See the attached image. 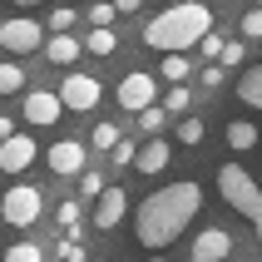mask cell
I'll use <instances>...</instances> for the list:
<instances>
[{
    "instance_id": "42",
    "label": "cell",
    "mask_w": 262,
    "mask_h": 262,
    "mask_svg": "<svg viewBox=\"0 0 262 262\" xmlns=\"http://www.w3.org/2000/svg\"><path fill=\"white\" fill-rule=\"evenodd\" d=\"M159 5H163V0H159Z\"/></svg>"
},
{
    "instance_id": "13",
    "label": "cell",
    "mask_w": 262,
    "mask_h": 262,
    "mask_svg": "<svg viewBox=\"0 0 262 262\" xmlns=\"http://www.w3.org/2000/svg\"><path fill=\"white\" fill-rule=\"evenodd\" d=\"M168 159H173V148L163 144V139H148L144 148H139V159H134V168H139V173H163V168H168Z\"/></svg>"
},
{
    "instance_id": "8",
    "label": "cell",
    "mask_w": 262,
    "mask_h": 262,
    "mask_svg": "<svg viewBox=\"0 0 262 262\" xmlns=\"http://www.w3.org/2000/svg\"><path fill=\"white\" fill-rule=\"evenodd\" d=\"M45 163H50L55 178H79L84 173V144H79V139H59V144H50Z\"/></svg>"
},
{
    "instance_id": "22",
    "label": "cell",
    "mask_w": 262,
    "mask_h": 262,
    "mask_svg": "<svg viewBox=\"0 0 262 262\" xmlns=\"http://www.w3.org/2000/svg\"><path fill=\"white\" fill-rule=\"evenodd\" d=\"M0 262H45V257H40V243H15V248H5Z\"/></svg>"
},
{
    "instance_id": "24",
    "label": "cell",
    "mask_w": 262,
    "mask_h": 262,
    "mask_svg": "<svg viewBox=\"0 0 262 262\" xmlns=\"http://www.w3.org/2000/svg\"><path fill=\"white\" fill-rule=\"evenodd\" d=\"M188 104H193V94L183 84H173V89H168V99H163V109H168V114H188Z\"/></svg>"
},
{
    "instance_id": "5",
    "label": "cell",
    "mask_w": 262,
    "mask_h": 262,
    "mask_svg": "<svg viewBox=\"0 0 262 262\" xmlns=\"http://www.w3.org/2000/svg\"><path fill=\"white\" fill-rule=\"evenodd\" d=\"M154 99H159V84H154L148 70H129L124 79H119V109L144 114V109H154Z\"/></svg>"
},
{
    "instance_id": "30",
    "label": "cell",
    "mask_w": 262,
    "mask_h": 262,
    "mask_svg": "<svg viewBox=\"0 0 262 262\" xmlns=\"http://www.w3.org/2000/svg\"><path fill=\"white\" fill-rule=\"evenodd\" d=\"M243 40H262V10L243 15Z\"/></svg>"
},
{
    "instance_id": "23",
    "label": "cell",
    "mask_w": 262,
    "mask_h": 262,
    "mask_svg": "<svg viewBox=\"0 0 262 262\" xmlns=\"http://www.w3.org/2000/svg\"><path fill=\"white\" fill-rule=\"evenodd\" d=\"M114 5H109V0H94V5H89V25H94V30H109V25H114Z\"/></svg>"
},
{
    "instance_id": "2",
    "label": "cell",
    "mask_w": 262,
    "mask_h": 262,
    "mask_svg": "<svg viewBox=\"0 0 262 262\" xmlns=\"http://www.w3.org/2000/svg\"><path fill=\"white\" fill-rule=\"evenodd\" d=\"M203 35H213V10L203 0H183V5H168L163 15L148 20L144 45L163 50V55H183L188 45H203Z\"/></svg>"
},
{
    "instance_id": "17",
    "label": "cell",
    "mask_w": 262,
    "mask_h": 262,
    "mask_svg": "<svg viewBox=\"0 0 262 262\" xmlns=\"http://www.w3.org/2000/svg\"><path fill=\"white\" fill-rule=\"evenodd\" d=\"M159 74H163V79H168V84H183V79H188V74H193V59H188V55H163Z\"/></svg>"
},
{
    "instance_id": "37",
    "label": "cell",
    "mask_w": 262,
    "mask_h": 262,
    "mask_svg": "<svg viewBox=\"0 0 262 262\" xmlns=\"http://www.w3.org/2000/svg\"><path fill=\"white\" fill-rule=\"evenodd\" d=\"M148 262H168V257H148Z\"/></svg>"
},
{
    "instance_id": "18",
    "label": "cell",
    "mask_w": 262,
    "mask_h": 262,
    "mask_svg": "<svg viewBox=\"0 0 262 262\" xmlns=\"http://www.w3.org/2000/svg\"><path fill=\"white\" fill-rule=\"evenodd\" d=\"M84 50H89V55H114V50H119V35H114V30H89V40H84Z\"/></svg>"
},
{
    "instance_id": "10",
    "label": "cell",
    "mask_w": 262,
    "mask_h": 262,
    "mask_svg": "<svg viewBox=\"0 0 262 262\" xmlns=\"http://www.w3.org/2000/svg\"><path fill=\"white\" fill-rule=\"evenodd\" d=\"M124 213H129V193L109 183V188L94 198V228H99V233H109V228H119V223H124Z\"/></svg>"
},
{
    "instance_id": "1",
    "label": "cell",
    "mask_w": 262,
    "mask_h": 262,
    "mask_svg": "<svg viewBox=\"0 0 262 262\" xmlns=\"http://www.w3.org/2000/svg\"><path fill=\"white\" fill-rule=\"evenodd\" d=\"M198 208H203V188L183 178V183H168V188L148 193L144 203H139V218H134V237H139V248H168L178 243V233L198 218Z\"/></svg>"
},
{
    "instance_id": "4",
    "label": "cell",
    "mask_w": 262,
    "mask_h": 262,
    "mask_svg": "<svg viewBox=\"0 0 262 262\" xmlns=\"http://www.w3.org/2000/svg\"><path fill=\"white\" fill-rule=\"evenodd\" d=\"M40 213H45L40 188H30V183H15V188L0 193V218H5V228H30V223H40Z\"/></svg>"
},
{
    "instance_id": "43",
    "label": "cell",
    "mask_w": 262,
    "mask_h": 262,
    "mask_svg": "<svg viewBox=\"0 0 262 262\" xmlns=\"http://www.w3.org/2000/svg\"><path fill=\"white\" fill-rule=\"evenodd\" d=\"M257 183H262V178H257Z\"/></svg>"
},
{
    "instance_id": "16",
    "label": "cell",
    "mask_w": 262,
    "mask_h": 262,
    "mask_svg": "<svg viewBox=\"0 0 262 262\" xmlns=\"http://www.w3.org/2000/svg\"><path fill=\"white\" fill-rule=\"evenodd\" d=\"M257 124H248V119H233V124H228V144L237 148V154H243V148H257Z\"/></svg>"
},
{
    "instance_id": "41",
    "label": "cell",
    "mask_w": 262,
    "mask_h": 262,
    "mask_svg": "<svg viewBox=\"0 0 262 262\" xmlns=\"http://www.w3.org/2000/svg\"><path fill=\"white\" fill-rule=\"evenodd\" d=\"M109 5H114V0H109Z\"/></svg>"
},
{
    "instance_id": "34",
    "label": "cell",
    "mask_w": 262,
    "mask_h": 262,
    "mask_svg": "<svg viewBox=\"0 0 262 262\" xmlns=\"http://www.w3.org/2000/svg\"><path fill=\"white\" fill-rule=\"evenodd\" d=\"M5 139H15V119L10 114H0V144H5Z\"/></svg>"
},
{
    "instance_id": "20",
    "label": "cell",
    "mask_w": 262,
    "mask_h": 262,
    "mask_svg": "<svg viewBox=\"0 0 262 262\" xmlns=\"http://www.w3.org/2000/svg\"><path fill=\"white\" fill-rule=\"evenodd\" d=\"M74 20H79V15H74V5H55V10H50V30H55V35H70Z\"/></svg>"
},
{
    "instance_id": "39",
    "label": "cell",
    "mask_w": 262,
    "mask_h": 262,
    "mask_svg": "<svg viewBox=\"0 0 262 262\" xmlns=\"http://www.w3.org/2000/svg\"><path fill=\"white\" fill-rule=\"evenodd\" d=\"M0 228H5V218H0Z\"/></svg>"
},
{
    "instance_id": "32",
    "label": "cell",
    "mask_w": 262,
    "mask_h": 262,
    "mask_svg": "<svg viewBox=\"0 0 262 262\" xmlns=\"http://www.w3.org/2000/svg\"><path fill=\"white\" fill-rule=\"evenodd\" d=\"M59 262H84V248H79V243H70V237H64V243H59Z\"/></svg>"
},
{
    "instance_id": "35",
    "label": "cell",
    "mask_w": 262,
    "mask_h": 262,
    "mask_svg": "<svg viewBox=\"0 0 262 262\" xmlns=\"http://www.w3.org/2000/svg\"><path fill=\"white\" fill-rule=\"evenodd\" d=\"M139 5H144V0H114V10H119V15H134Z\"/></svg>"
},
{
    "instance_id": "27",
    "label": "cell",
    "mask_w": 262,
    "mask_h": 262,
    "mask_svg": "<svg viewBox=\"0 0 262 262\" xmlns=\"http://www.w3.org/2000/svg\"><path fill=\"white\" fill-rule=\"evenodd\" d=\"M104 188H109V183H104V178L94 173V168H84V173H79V193H84V198H99Z\"/></svg>"
},
{
    "instance_id": "40",
    "label": "cell",
    "mask_w": 262,
    "mask_h": 262,
    "mask_svg": "<svg viewBox=\"0 0 262 262\" xmlns=\"http://www.w3.org/2000/svg\"><path fill=\"white\" fill-rule=\"evenodd\" d=\"M99 262H109V257H99Z\"/></svg>"
},
{
    "instance_id": "33",
    "label": "cell",
    "mask_w": 262,
    "mask_h": 262,
    "mask_svg": "<svg viewBox=\"0 0 262 262\" xmlns=\"http://www.w3.org/2000/svg\"><path fill=\"white\" fill-rule=\"evenodd\" d=\"M203 84H208V89L223 84V64H208V70H203Z\"/></svg>"
},
{
    "instance_id": "28",
    "label": "cell",
    "mask_w": 262,
    "mask_h": 262,
    "mask_svg": "<svg viewBox=\"0 0 262 262\" xmlns=\"http://www.w3.org/2000/svg\"><path fill=\"white\" fill-rule=\"evenodd\" d=\"M243 59H248L243 40H228V45H223V59H218V64H223V70H233V64H243Z\"/></svg>"
},
{
    "instance_id": "3",
    "label": "cell",
    "mask_w": 262,
    "mask_h": 262,
    "mask_svg": "<svg viewBox=\"0 0 262 262\" xmlns=\"http://www.w3.org/2000/svg\"><path fill=\"white\" fill-rule=\"evenodd\" d=\"M218 193L257 228V243H262V183L243 168V163H223L218 168Z\"/></svg>"
},
{
    "instance_id": "21",
    "label": "cell",
    "mask_w": 262,
    "mask_h": 262,
    "mask_svg": "<svg viewBox=\"0 0 262 262\" xmlns=\"http://www.w3.org/2000/svg\"><path fill=\"white\" fill-rule=\"evenodd\" d=\"M178 144H203V119L198 114L178 119Z\"/></svg>"
},
{
    "instance_id": "31",
    "label": "cell",
    "mask_w": 262,
    "mask_h": 262,
    "mask_svg": "<svg viewBox=\"0 0 262 262\" xmlns=\"http://www.w3.org/2000/svg\"><path fill=\"white\" fill-rule=\"evenodd\" d=\"M223 45H228L223 35H203V45H198V50H203V55L213 59V64H218V59H223Z\"/></svg>"
},
{
    "instance_id": "6",
    "label": "cell",
    "mask_w": 262,
    "mask_h": 262,
    "mask_svg": "<svg viewBox=\"0 0 262 262\" xmlns=\"http://www.w3.org/2000/svg\"><path fill=\"white\" fill-rule=\"evenodd\" d=\"M45 45V30L30 20V15H15L0 25V50H10V55H30V50H40Z\"/></svg>"
},
{
    "instance_id": "36",
    "label": "cell",
    "mask_w": 262,
    "mask_h": 262,
    "mask_svg": "<svg viewBox=\"0 0 262 262\" xmlns=\"http://www.w3.org/2000/svg\"><path fill=\"white\" fill-rule=\"evenodd\" d=\"M15 5H40V0H15Z\"/></svg>"
},
{
    "instance_id": "9",
    "label": "cell",
    "mask_w": 262,
    "mask_h": 262,
    "mask_svg": "<svg viewBox=\"0 0 262 262\" xmlns=\"http://www.w3.org/2000/svg\"><path fill=\"white\" fill-rule=\"evenodd\" d=\"M35 159H40V144L30 134H15V139L0 144V173H25Z\"/></svg>"
},
{
    "instance_id": "11",
    "label": "cell",
    "mask_w": 262,
    "mask_h": 262,
    "mask_svg": "<svg viewBox=\"0 0 262 262\" xmlns=\"http://www.w3.org/2000/svg\"><path fill=\"white\" fill-rule=\"evenodd\" d=\"M233 252V233L228 228H203L193 237V262H223Z\"/></svg>"
},
{
    "instance_id": "38",
    "label": "cell",
    "mask_w": 262,
    "mask_h": 262,
    "mask_svg": "<svg viewBox=\"0 0 262 262\" xmlns=\"http://www.w3.org/2000/svg\"><path fill=\"white\" fill-rule=\"evenodd\" d=\"M252 5H257V10H262V0H252Z\"/></svg>"
},
{
    "instance_id": "29",
    "label": "cell",
    "mask_w": 262,
    "mask_h": 262,
    "mask_svg": "<svg viewBox=\"0 0 262 262\" xmlns=\"http://www.w3.org/2000/svg\"><path fill=\"white\" fill-rule=\"evenodd\" d=\"M134 159H139V144H129V139H119V144H114V163L134 168Z\"/></svg>"
},
{
    "instance_id": "19",
    "label": "cell",
    "mask_w": 262,
    "mask_h": 262,
    "mask_svg": "<svg viewBox=\"0 0 262 262\" xmlns=\"http://www.w3.org/2000/svg\"><path fill=\"white\" fill-rule=\"evenodd\" d=\"M20 89H25V70L15 59H5L0 64V94H20Z\"/></svg>"
},
{
    "instance_id": "26",
    "label": "cell",
    "mask_w": 262,
    "mask_h": 262,
    "mask_svg": "<svg viewBox=\"0 0 262 262\" xmlns=\"http://www.w3.org/2000/svg\"><path fill=\"white\" fill-rule=\"evenodd\" d=\"M163 119H168V109H159V104H154V109H144V114H139V129H144V134H159Z\"/></svg>"
},
{
    "instance_id": "12",
    "label": "cell",
    "mask_w": 262,
    "mask_h": 262,
    "mask_svg": "<svg viewBox=\"0 0 262 262\" xmlns=\"http://www.w3.org/2000/svg\"><path fill=\"white\" fill-rule=\"evenodd\" d=\"M59 109H64V99L59 94H50V89H30L25 94V119L30 124H59Z\"/></svg>"
},
{
    "instance_id": "15",
    "label": "cell",
    "mask_w": 262,
    "mask_h": 262,
    "mask_svg": "<svg viewBox=\"0 0 262 262\" xmlns=\"http://www.w3.org/2000/svg\"><path fill=\"white\" fill-rule=\"evenodd\" d=\"M237 99L248 104V109H262V64H252L243 74V84H237Z\"/></svg>"
},
{
    "instance_id": "14",
    "label": "cell",
    "mask_w": 262,
    "mask_h": 262,
    "mask_svg": "<svg viewBox=\"0 0 262 262\" xmlns=\"http://www.w3.org/2000/svg\"><path fill=\"white\" fill-rule=\"evenodd\" d=\"M79 50H84V45L74 40V35H50V40H45L50 64H74V59H79Z\"/></svg>"
},
{
    "instance_id": "25",
    "label": "cell",
    "mask_w": 262,
    "mask_h": 262,
    "mask_svg": "<svg viewBox=\"0 0 262 262\" xmlns=\"http://www.w3.org/2000/svg\"><path fill=\"white\" fill-rule=\"evenodd\" d=\"M89 139H94V148H109V154H114L119 129H114V124H94V134H89Z\"/></svg>"
},
{
    "instance_id": "7",
    "label": "cell",
    "mask_w": 262,
    "mask_h": 262,
    "mask_svg": "<svg viewBox=\"0 0 262 262\" xmlns=\"http://www.w3.org/2000/svg\"><path fill=\"white\" fill-rule=\"evenodd\" d=\"M99 79H94V74H64V84H59V99H64V109H74V114H89V109H94V104H99Z\"/></svg>"
}]
</instances>
